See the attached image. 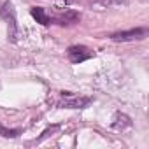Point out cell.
<instances>
[{
    "label": "cell",
    "mask_w": 149,
    "mask_h": 149,
    "mask_svg": "<svg viewBox=\"0 0 149 149\" xmlns=\"http://www.w3.org/2000/svg\"><path fill=\"white\" fill-rule=\"evenodd\" d=\"M91 102L90 97H81L70 91H61L60 93V100H58V107L61 109H83Z\"/></svg>",
    "instance_id": "1"
},
{
    "label": "cell",
    "mask_w": 149,
    "mask_h": 149,
    "mask_svg": "<svg viewBox=\"0 0 149 149\" xmlns=\"http://www.w3.org/2000/svg\"><path fill=\"white\" fill-rule=\"evenodd\" d=\"M146 37H147V28H130V30L112 33L111 40H114V42H132V40H142Z\"/></svg>",
    "instance_id": "2"
},
{
    "label": "cell",
    "mask_w": 149,
    "mask_h": 149,
    "mask_svg": "<svg viewBox=\"0 0 149 149\" xmlns=\"http://www.w3.org/2000/svg\"><path fill=\"white\" fill-rule=\"evenodd\" d=\"M0 14H2L4 19L9 21V25H11L9 37H11V40L14 42L16 37H18V32H19V30H18V23H16V14H14V7H13V4H11V2H6V4L2 6V9H0Z\"/></svg>",
    "instance_id": "3"
},
{
    "label": "cell",
    "mask_w": 149,
    "mask_h": 149,
    "mask_svg": "<svg viewBox=\"0 0 149 149\" xmlns=\"http://www.w3.org/2000/svg\"><path fill=\"white\" fill-rule=\"evenodd\" d=\"M67 54H68V60L72 63H81V61H86L93 56V53L86 46H70Z\"/></svg>",
    "instance_id": "4"
},
{
    "label": "cell",
    "mask_w": 149,
    "mask_h": 149,
    "mask_svg": "<svg viewBox=\"0 0 149 149\" xmlns=\"http://www.w3.org/2000/svg\"><path fill=\"white\" fill-rule=\"evenodd\" d=\"M111 126H112L114 130H125V128L132 126V119H130L126 114H123V112H116V114H114V119H112V123H111Z\"/></svg>",
    "instance_id": "5"
},
{
    "label": "cell",
    "mask_w": 149,
    "mask_h": 149,
    "mask_svg": "<svg viewBox=\"0 0 149 149\" xmlns=\"http://www.w3.org/2000/svg\"><path fill=\"white\" fill-rule=\"evenodd\" d=\"M30 14H32V18H33L37 23H40V25H44V26L51 23L49 16L46 14V11H44L42 7H32V9H30Z\"/></svg>",
    "instance_id": "6"
},
{
    "label": "cell",
    "mask_w": 149,
    "mask_h": 149,
    "mask_svg": "<svg viewBox=\"0 0 149 149\" xmlns=\"http://www.w3.org/2000/svg\"><path fill=\"white\" fill-rule=\"evenodd\" d=\"M81 19V16L76 13V11H65L60 18H58V21L61 23V25H74V23H77Z\"/></svg>",
    "instance_id": "7"
},
{
    "label": "cell",
    "mask_w": 149,
    "mask_h": 149,
    "mask_svg": "<svg viewBox=\"0 0 149 149\" xmlns=\"http://www.w3.org/2000/svg\"><path fill=\"white\" fill-rule=\"evenodd\" d=\"M97 2L104 7H114V6H121L126 4V0H97Z\"/></svg>",
    "instance_id": "8"
},
{
    "label": "cell",
    "mask_w": 149,
    "mask_h": 149,
    "mask_svg": "<svg viewBox=\"0 0 149 149\" xmlns=\"http://www.w3.org/2000/svg\"><path fill=\"white\" fill-rule=\"evenodd\" d=\"M19 133H21L19 128H16V130H7V128H4L2 125H0V135H4V137H16V135H19Z\"/></svg>",
    "instance_id": "9"
},
{
    "label": "cell",
    "mask_w": 149,
    "mask_h": 149,
    "mask_svg": "<svg viewBox=\"0 0 149 149\" xmlns=\"http://www.w3.org/2000/svg\"><path fill=\"white\" fill-rule=\"evenodd\" d=\"M65 2H68V0H65Z\"/></svg>",
    "instance_id": "10"
}]
</instances>
